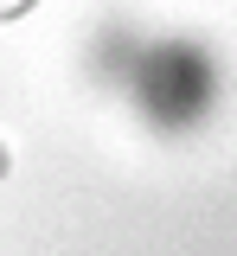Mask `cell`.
<instances>
[{"label":"cell","instance_id":"cell-1","mask_svg":"<svg viewBox=\"0 0 237 256\" xmlns=\"http://www.w3.org/2000/svg\"><path fill=\"white\" fill-rule=\"evenodd\" d=\"M0 173H6V148H0Z\"/></svg>","mask_w":237,"mask_h":256}]
</instances>
